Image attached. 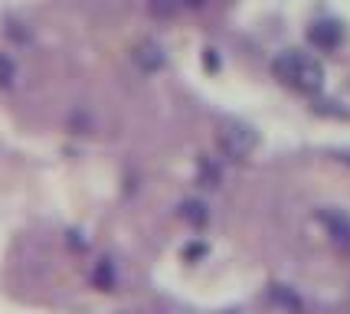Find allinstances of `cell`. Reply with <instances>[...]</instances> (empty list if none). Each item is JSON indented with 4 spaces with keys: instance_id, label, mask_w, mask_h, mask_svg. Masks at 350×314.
<instances>
[{
    "instance_id": "7a4b0ae2",
    "label": "cell",
    "mask_w": 350,
    "mask_h": 314,
    "mask_svg": "<svg viewBox=\"0 0 350 314\" xmlns=\"http://www.w3.org/2000/svg\"><path fill=\"white\" fill-rule=\"evenodd\" d=\"M259 144V138H256V131L249 128V125H226L223 131H219V148H223V154H226L229 161H239V157H249L252 154V148Z\"/></svg>"
},
{
    "instance_id": "52a82bcc",
    "label": "cell",
    "mask_w": 350,
    "mask_h": 314,
    "mask_svg": "<svg viewBox=\"0 0 350 314\" xmlns=\"http://www.w3.org/2000/svg\"><path fill=\"white\" fill-rule=\"evenodd\" d=\"M269 298H272L278 308H285V311H291V314L301 311V298L295 295V288H288V285H272Z\"/></svg>"
},
{
    "instance_id": "3957f363",
    "label": "cell",
    "mask_w": 350,
    "mask_h": 314,
    "mask_svg": "<svg viewBox=\"0 0 350 314\" xmlns=\"http://www.w3.org/2000/svg\"><path fill=\"white\" fill-rule=\"evenodd\" d=\"M308 40H311V46H314V49H321V53H331V49H337V46L344 43V27H340L337 20H331V16L314 20V23L308 27Z\"/></svg>"
},
{
    "instance_id": "ba28073f",
    "label": "cell",
    "mask_w": 350,
    "mask_h": 314,
    "mask_svg": "<svg viewBox=\"0 0 350 314\" xmlns=\"http://www.w3.org/2000/svg\"><path fill=\"white\" fill-rule=\"evenodd\" d=\"M183 220H190L193 226H203L210 220V213H206V203H200V200H190V203H183Z\"/></svg>"
},
{
    "instance_id": "4fadbf2b",
    "label": "cell",
    "mask_w": 350,
    "mask_h": 314,
    "mask_svg": "<svg viewBox=\"0 0 350 314\" xmlns=\"http://www.w3.org/2000/svg\"><path fill=\"white\" fill-rule=\"evenodd\" d=\"M216 49H206V69H219V56H213Z\"/></svg>"
},
{
    "instance_id": "7c38bea8",
    "label": "cell",
    "mask_w": 350,
    "mask_h": 314,
    "mask_svg": "<svg viewBox=\"0 0 350 314\" xmlns=\"http://www.w3.org/2000/svg\"><path fill=\"white\" fill-rule=\"evenodd\" d=\"M183 255H187V259H200V255H206V246H203V242H193V246L183 249Z\"/></svg>"
},
{
    "instance_id": "8fae6325",
    "label": "cell",
    "mask_w": 350,
    "mask_h": 314,
    "mask_svg": "<svg viewBox=\"0 0 350 314\" xmlns=\"http://www.w3.org/2000/svg\"><path fill=\"white\" fill-rule=\"evenodd\" d=\"M14 62L7 60V56H0V89H7L10 82H14Z\"/></svg>"
},
{
    "instance_id": "6da1fadb",
    "label": "cell",
    "mask_w": 350,
    "mask_h": 314,
    "mask_svg": "<svg viewBox=\"0 0 350 314\" xmlns=\"http://www.w3.org/2000/svg\"><path fill=\"white\" fill-rule=\"evenodd\" d=\"M272 73L282 86L301 95H318L324 89V66L318 56H311L305 49H282L272 60Z\"/></svg>"
},
{
    "instance_id": "9c48e42d",
    "label": "cell",
    "mask_w": 350,
    "mask_h": 314,
    "mask_svg": "<svg viewBox=\"0 0 350 314\" xmlns=\"http://www.w3.org/2000/svg\"><path fill=\"white\" fill-rule=\"evenodd\" d=\"M148 10H151L157 20H170V16L180 10V0H148Z\"/></svg>"
},
{
    "instance_id": "30bf717a",
    "label": "cell",
    "mask_w": 350,
    "mask_h": 314,
    "mask_svg": "<svg viewBox=\"0 0 350 314\" xmlns=\"http://www.w3.org/2000/svg\"><path fill=\"white\" fill-rule=\"evenodd\" d=\"M200 183L203 187H219V167L213 164V161H200Z\"/></svg>"
},
{
    "instance_id": "8992f818",
    "label": "cell",
    "mask_w": 350,
    "mask_h": 314,
    "mask_svg": "<svg viewBox=\"0 0 350 314\" xmlns=\"http://www.w3.org/2000/svg\"><path fill=\"white\" fill-rule=\"evenodd\" d=\"M92 282H95V288H102V291H111V288H115L118 275H115V262H111L108 255L95 262V269H92Z\"/></svg>"
},
{
    "instance_id": "277c9868",
    "label": "cell",
    "mask_w": 350,
    "mask_h": 314,
    "mask_svg": "<svg viewBox=\"0 0 350 314\" xmlns=\"http://www.w3.org/2000/svg\"><path fill=\"white\" fill-rule=\"evenodd\" d=\"M318 220H321V226L327 229V236H331L340 249H350V220L344 213H337V209H321Z\"/></svg>"
},
{
    "instance_id": "5b68a950",
    "label": "cell",
    "mask_w": 350,
    "mask_h": 314,
    "mask_svg": "<svg viewBox=\"0 0 350 314\" xmlns=\"http://www.w3.org/2000/svg\"><path fill=\"white\" fill-rule=\"evenodd\" d=\"M135 66L141 73H157L164 66V49L154 43V40H144V43L135 49Z\"/></svg>"
},
{
    "instance_id": "5bb4252c",
    "label": "cell",
    "mask_w": 350,
    "mask_h": 314,
    "mask_svg": "<svg viewBox=\"0 0 350 314\" xmlns=\"http://www.w3.org/2000/svg\"><path fill=\"white\" fill-rule=\"evenodd\" d=\"M183 3H187V7H193V10H203L210 0H183Z\"/></svg>"
}]
</instances>
